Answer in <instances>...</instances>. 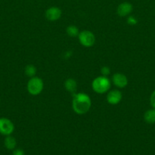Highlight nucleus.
Masks as SVG:
<instances>
[{
    "label": "nucleus",
    "mask_w": 155,
    "mask_h": 155,
    "mask_svg": "<svg viewBox=\"0 0 155 155\" xmlns=\"http://www.w3.org/2000/svg\"><path fill=\"white\" fill-rule=\"evenodd\" d=\"M91 107V99L88 94L84 92L73 94L72 108L77 114H85L89 111Z\"/></svg>",
    "instance_id": "obj_1"
},
{
    "label": "nucleus",
    "mask_w": 155,
    "mask_h": 155,
    "mask_svg": "<svg viewBox=\"0 0 155 155\" xmlns=\"http://www.w3.org/2000/svg\"><path fill=\"white\" fill-rule=\"evenodd\" d=\"M111 82L107 77L100 76L93 80L92 89L95 92L98 94H103L108 92L110 89Z\"/></svg>",
    "instance_id": "obj_2"
},
{
    "label": "nucleus",
    "mask_w": 155,
    "mask_h": 155,
    "mask_svg": "<svg viewBox=\"0 0 155 155\" xmlns=\"http://www.w3.org/2000/svg\"><path fill=\"white\" fill-rule=\"evenodd\" d=\"M15 130V126L11 120L6 117L0 118V134L3 136H10Z\"/></svg>",
    "instance_id": "obj_5"
},
{
    "label": "nucleus",
    "mask_w": 155,
    "mask_h": 155,
    "mask_svg": "<svg viewBox=\"0 0 155 155\" xmlns=\"http://www.w3.org/2000/svg\"><path fill=\"white\" fill-rule=\"evenodd\" d=\"M66 33L70 37H76V36H78L79 30L76 26L70 25L66 28Z\"/></svg>",
    "instance_id": "obj_14"
},
{
    "label": "nucleus",
    "mask_w": 155,
    "mask_h": 155,
    "mask_svg": "<svg viewBox=\"0 0 155 155\" xmlns=\"http://www.w3.org/2000/svg\"><path fill=\"white\" fill-rule=\"evenodd\" d=\"M150 104L153 108L155 109V90L151 93L150 97Z\"/></svg>",
    "instance_id": "obj_17"
},
{
    "label": "nucleus",
    "mask_w": 155,
    "mask_h": 155,
    "mask_svg": "<svg viewBox=\"0 0 155 155\" xmlns=\"http://www.w3.org/2000/svg\"><path fill=\"white\" fill-rule=\"evenodd\" d=\"M122 98V94L118 89H113L110 90L108 92L106 95V100L109 104L115 105V104H119L121 101Z\"/></svg>",
    "instance_id": "obj_7"
},
{
    "label": "nucleus",
    "mask_w": 155,
    "mask_h": 155,
    "mask_svg": "<svg viewBox=\"0 0 155 155\" xmlns=\"http://www.w3.org/2000/svg\"><path fill=\"white\" fill-rule=\"evenodd\" d=\"M100 71H101L102 76H104V77H107L110 74V69L107 66H103Z\"/></svg>",
    "instance_id": "obj_15"
},
{
    "label": "nucleus",
    "mask_w": 155,
    "mask_h": 155,
    "mask_svg": "<svg viewBox=\"0 0 155 155\" xmlns=\"http://www.w3.org/2000/svg\"><path fill=\"white\" fill-rule=\"evenodd\" d=\"M12 155H24V151L23 150L19 149V148H18V149H14Z\"/></svg>",
    "instance_id": "obj_18"
},
{
    "label": "nucleus",
    "mask_w": 155,
    "mask_h": 155,
    "mask_svg": "<svg viewBox=\"0 0 155 155\" xmlns=\"http://www.w3.org/2000/svg\"><path fill=\"white\" fill-rule=\"evenodd\" d=\"M24 73L26 76L30 78L35 77L36 73V68L33 64H27L24 68Z\"/></svg>",
    "instance_id": "obj_13"
},
{
    "label": "nucleus",
    "mask_w": 155,
    "mask_h": 155,
    "mask_svg": "<svg viewBox=\"0 0 155 155\" xmlns=\"http://www.w3.org/2000/svg\"><path fill=\"white\" fill-rule=\"evenodd\" d=\"M4 145L5 147L8 150L15 149L17 145L16 139H15L13 136H11V135L10 136H7L4 140Z\"/></svg>",
    "instance_id": "obj_12"
},
{
    "label": "nucleus",
    "mask_w": 155,
    "mask_h": 155,
    "mask_svg": "<svg viewBox=\"0 0 155 155\" xmlns=\"http://www.w3.org/2000/svg\"><path fill=\"white\" fill-rule=\"evenodd\" d=\"M65 88L68 92H69L70 93L74 94L76 93V91H77L78 88V84L77 82L72 78H68L65 81Z\"/></svg>",
    "instance_id": "obj_10"
},
{
    "label": "nucleus",
    "mask_w": 155,
    "mask_h": 155,
    "mask_svg": "<svg viewBox=\"0 0 155 155\" xmlns=\"http://www.w3.org/2000/svg\"><path fill=\"white\" fill-rule=\"evenodd\" d=\"M62 16V11L59 8L53 6L49 8L45 12V17L50 21H55L59 20Z\"/></svg>",
    "instance_id": "obj_6"
},
{
    "label": "nucleus",
    "mask_w": 155,
    "mask_h": 155,
    "mask_svg": "<svg viewBox=\"0 0 155 155\" xmlns=\"http://www.w3.org/2000/svg\"><path fill=\"white\" fill-rule=\"evenodd\" d=\"M132 9H133V6L130 2H124L120 3L117 7V15L122 18L128 16L132 12Z\"/></svg>",
    "instance_id": "obj_8"
},
{
    "label": "nucleus",
    "mask_w": 155,
    "mask_h": 155,
    "mask_svg": "<svg viewBox=\"0 0 155 155\" xmlns=\"http://www.w3.org/2000/svg\"><path fill=\"white\" fill-rule=\"evenodd\" d=\"M112 83L118 88H124L128 85V78L125 74L116 73L112 77Z\"/></svg>",
    "instance_id": "obj_9"
},
{
    "label": "nucleus",
    "mask_w": 155,
    "mask_h": 155,
    "mask_svg": "<svg viewBox=\"0 0 155 155\" xmlns=\"http://www.w3.org/2000/svg\"><path fill=\"white\" fill-rule=\"evenodd\" d=\"M43 81L37 77L30 78L27 84V89L32 95H38L43 89Z\"/></svg>",
    "instance_id": "obj_3"
},
{
    "label": "nucleus",
    "mask_w": 155,
    "mask_h": 155,
    "mask_svg": "<svg viewBox=\"0 0 155 155\" xmlns=\"http://www.w3.org/2000/svg\"><path fill=\"white\" fill-rule=\"evenodd\" d=\"M78 36L80 43L84 47H91L95 43V36L90 30H83L79 33Z\"/></svg>",
    "instance_id": "obj_4"
},
{
    "label": "nucleus",
    "mask_w": 155,
    "mask_h": 155,
    "mask_svg": "<svg viewBox=\"0 0 155 155\" xmlns=\"http://www.w3.org/2000/svg\"><path fill=\"white\" fill-rule=\"evenodd\" d=\"M144 120L147 124H155V109L151 108L147 110L144 114Z\"/></svg>",
    "instance_id": "obj_11"
},
{
    "label": "nucleus",
    "mask_w": 155,
    "mask_h": 155,
    "mask_svg": "<svg viewBox=\"0 0 155 155\" xmlns=\"http://www.w3.org/2000/svg\"><path fill=\"white\" fill-rule=\"evenodd\" d=\"M127 23L129 24V25H135L138 23V20L135 18L134 16H129V18H127Z\"/></svg>",
    "instance_id": "obj_16"
}]
</instances>
